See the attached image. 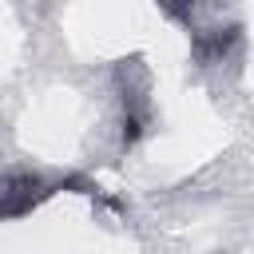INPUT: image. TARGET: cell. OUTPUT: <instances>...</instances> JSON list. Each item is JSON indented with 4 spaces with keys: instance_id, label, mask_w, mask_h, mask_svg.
Segmentation results:
<instances>
[{
    "instance_id": "obj_1",
    "label": "cell",
    "mask_w": 254,
    "mask_h": 254,
    "mask_svg": "<svg viewBox=\"0 0 254 254\" xmlns=\"http://www.w3.org/2000/svg\"><path fill=\"white\" fill-rule=\"evenodd\" d=\"M52 190L44 187L40 175H24V171H12V175H0V218H20L28 214L36 202H44Z\"/></svg>"
},
{
    "instance_id": "obj_2",
    "label": "cell",
    "mask_w": 254,
    "mask_h": 254,
    "mask_svg": "<svg viewBox=\"0 0 254 254\" xmlns=\"http://www.w3.org/2000/svg\"><path fill=\"white\" fill-rule=\"evenodd\" d=\"M159 4H163V12L175 16V20H187V16L194 12V0H159Z\"/></svg>"
}]
</instances>
